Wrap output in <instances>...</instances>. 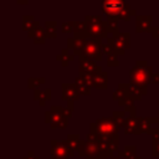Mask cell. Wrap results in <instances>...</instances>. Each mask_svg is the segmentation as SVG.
Returning a JSON list of instances; mask_svg holds the SVG:
<instances>
[{"instance_id": "cell-1", "label": "cell", "mask_w": 159, "mask_h": 159, "mask_svg": "<svg viewBox=\"0 0 159 159\" xmlns=\"http://www.w3.org/2000/svg\"><path fill=\"white\" fill-rule=\"evenodd\" d=\"M125 9V5L122 0H103V10L109 16H113L116 14H120Z\"/></svg>"}, {"instance_id": "cell-2", "label": "cell", "mask_w": 159, "mask_h": 159, "mask_svg": "<svg viewBox=\"0 0 159 159\" xmlns=\"http://www.w3.org/2000/svg\"><path fill=\"white\" fill-rule=\"evenodd\" d=\"M103 122L104 123H102V120H101V133L103 134V135H107V134H111V133H113L114 132V124H113V122L112 120H108V119H103Z\"/></svg>"}]
</instances>
